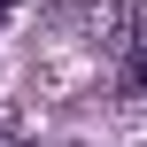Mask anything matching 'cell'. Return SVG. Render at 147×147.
<instances>
[{"label":"cell","instance_id":"6da1fadb","mask_svg":"<svg viewBox=\"0 0 147 147\" xmlns=\"http://www.w3.org/2000/svg\"><path fill=\"white\" fill-rule=\"evenodd\" d=\"M85 39L101 54H132L140 47V0H85Z\"/></svg>","mask_w":147,"mask_h":147},{"label":"cell","instance_id":"3957f363","mask_svg":"<svg viewBox=\"0 0 147 147\" xmlns=\"http://www.w3.org/2000/svg\"><path fill=\"white\" fill-rule=\"evenodd\" d=\"M8 8H23V0H0V16H8Z\"/></svg>","mask_w":147,"mask_h":147},{"label":"cell","instance_id":"7a4b0ae2","mask_svg":"<svg viewBox=\"0 0 147 147\" xmlns=\"http://www.w3.org/2000/svg\"><path fill=\"white\" fill-rule=\"evenodd\" d=\"M116 93H124V109H140V101H147V39L124 54V85H116Z\"/></svg>","mask_w":147,"mask_h":147}]
</instances>
